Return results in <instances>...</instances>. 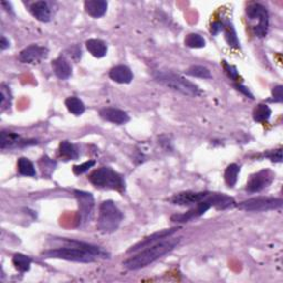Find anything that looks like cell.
<instances>
[{
	"label": "cell",
	"instance_id": "12",
	"mask_svg": "<svg viewBox=\"0 0 283 283\" xmlns=\"http://www.w3.org/2000/svg\"><path fill=\"white\" fill-rule=\"evenodd\" d=\"M209 193H195V192H184L179 193L170 198L172 205L177 206H196L197 203L201 202L207 198Z\"/></svg>",
	"mask_w": 283,
	"mask_h": 283
},
{
	"label": "cell",
	"instance_id": "11",
	"mask_svg": "<svg viewBox=\"0 0 283 283\" xmlns=\"http://www.w3.org/2000/svg\"><path fill=\"white\" fill-rule=\"evenodd\" d=\"M48 49L46 47L38 46V44H32L25 48L19 53V60L22 63H38L48 57Z\"/></svg>",
	"mask_w": 283,
	"mask_h": 283
},
{
	"label": "cell",
	"instance_id": "34",
	"mask_svg": "<svg viewBox=\"0 0 283 283\" xmlns=\"http://www.w3.org/2000/svg\"><path fill=\"white\" fill-rule=\"evenodd\" d=\"M221 30H224V24L221 21H215L212 22L211 25V28H210V32L216 35L218 34Z\"/></svg>",
	"mask_w": 283,
	"mask_h": 283
},
{
	"label": "cell",
	"instance_id": "31",
	"mask_svg": "<svg viewBox=\"0 0 283 283\" xmlns=\"http://www.w3.org/2000/svg\"><path fill=\"white\" fill-rule=\"evenodd\" d=\"M264 155H265V157L271 159L272 162H276V163L282 162V149L281 148L276 149V150H271V152L265 153Z\"/></svg>",
	"mask_w": 283,
	"mask_h": 283
},
{
	"label": "cell",
	"instance_id": "26",
	"mask_svg": "<svg viewBox=\"0 0 283 283\" xmlns=\"http://www.w3.org/2000/svg\"><path fill=\"white\" fill-rule=\"evenodd\" d=\"M12 263L20 272H26L29 271L31 267V259L25 255L16 254L12 258Z\"/></svg>",
	"mask_w": 283,
	"mask_h": 283
},
{
	"label": "cell",
	"instance_id": "8",
	"mask_svg": "<svg viewBox=\"0 0 283 283\" xmlns=\"http://www.w3.org/2000/svg\"><path fill=\"white\" fill-rule=\"evenodd\" d=\"M75 198L78 200L79 205V226H84L90 223L93 216V210H94V198L92 194L83 192V190H75Z\"/></svg>",
	"mask_w": 283,
	"mask_h": 283
},
{
	"label": "cell",
	"instance_id": "10",
	"mask_svg": "<svg viewBox=\"0 0 283 283\" xmlns=\"http://www.w3.org/2000/svg\"><path fill=\"white\" fill-rule=\"evenodd\" d=\"M178 230L179 228H170V229H164L158 232H155L152 234V236L146 237L143 241H140L139 243H136V245L132 246L130 249L127 250V254H136V252L143 250L145 249V248H148L150 246L155 245V243L164 240V239L171 237L172 234L176 233Z\"/></svg>",
	"mask_w": 283,
	"mask_h": 283
},
{
	"label": "cell",
	"instance_id": "23",
	"mask_svg": "<svg viewBox=\"0 0 283 283\" xmlns=\"http://www.w3.org/2000/svg\"><path fill=\"white\" fill-rule=\"evenodd\" d=\"M65 106L74 115H81L85 111V106H84L83 102L75 96H70L65 100Z\"/></svg>",
	"mask_w": 283,
	"mask_h": 283
},
{
	"label": "cell",
	"instance_id": "1",
	"mask_svg": "<svg viewBox=\"0 0 283 283\" xmlns=\"http://www.w3.org/2000/svg\"><path fill=\"white\" fill-rule=\"evenodd\" d=\"M180 240L181 238L168 237L162 241L155 243L153 246L145 248V249L136 252V255L131 256L130 259L124 261V268L132 270V271L146 268L150 263L155 262L159 258H162L163 255L168 254V252L174 250L179 245Z\"/></svg>",
	"mask_w": 283,
	"mask_h": 283
},
{
	"label": "cell",
	"instance_id": "3",
	"mask_svg": "<svg viewBox=\"0 0 283 283\" xmlns=\"http://www.w3.org/2000/svg\"><path fill=\"white\" fill-rule=\"evenodd\" d=\"M154 78L156 81L166 86L170 90L179 92L181 94L187 96H198L201 94L200 88L196 84L188 81L179 74H176L170 71H161L154 74Z\"/></svg>",
	"mask_w": 283,
	"mask_h": 283
},
{
	"label": "cell",
	"instance_id": "22",
	"mask_svg": "<svg viewBox=\"0 0 283 283\" xmlns=\"http://www.w3.org/2000/svg\"><path fill=\"white\" fill-rule=\"evenodd\" d=\"M18 171H19V174L22 176L29 177H34L35 174H37L32 162L26 157H20L18 159Z\"/></svg>",
	"mask_w": 283,
	"mask_h": 283
},
{
	"label": "cell",
	"instance_id": "15",
	"mask_svg": "<svg viewBox=\"0 0 283 283\" xmlns=\"http://www.w3.org/2000/svg\"><path fill=\"white\" fill-rule=\"evenodd\" d=\"M110 78L113 80L114 82L121 83V84H127L131 83L133 80V73L131 69L126 65H116L110 71Z\"/></svg>",
	"mask_w": 283,
	"mask_h": 283
},
{
	"label": "cell",
	"instance_id": "30",
	"mask_svg": "<svg viewBox=\"0 0 283 283\" xmlns=\"http://www.w3.org/2000/svg\"><path fill=\"white\" fill-rule=\"evenodd\" d=\"M95 165V161H87L84 162L81 165H75L73 166V172L75 175H82L84 172H86L90 168Z\"/></svg>",
	"mask_w": 283,
	"mask_h": 283
},
{
	"label": "cell",
	"instance_id": "9",
	"mask_svg": "<svg viewBox=\"0 0 283 283\" xmlns=\"http://www.w3.org/2000/svg\"><path fill=\"white\" fill-rule=\"evenodd\" d=\"M273 179L274 174L271 170H260L250 176V178L247 183V190L250 193H259L271 185Z\"/></svg>",
	"mask_w": 283,
	"mask_h": 283
},
{
	"label": "cell",
	"instance_id": "13",
	"mask_svg": "<svg viewBox=\"0 0 283 283\" xmlns=\"http://www.w3.org/2000/svg\"><path fill=\"white\" fill-rule=\"evenodd\" d=\"M100 116L105 119V121L111 122L113 124H117V125H123V124L127 123L130 121V116L126 112L115 109V108H104L100 111Z\"/></svg>",
	"mask_w": 283,
	"mask_h": 283
},
{
	"label": "cell",
	"instance_id": "2",
	"mask_svg": "<svg viewBox=\"0 0 283 283\" xmlns=\"http://www.w3.org/2000/svg\"><path fill=\"white\" fill-rule=\"evenodd\" d=\"M64 241L68 243V246L66 247L49 249L47 251H44L42 255L44 258L63 259L82 263H90L93 262V261H95L96 256L80 247L79 241L77 240H64Z\"/></svg>",
	"mask_w": 283,
	"mask_h": 283
},
{
	"label": "cell",
	"instance_id": "24",
	"mask_svg": "<svg viewBox=\"0 0 283 283\" xmlns=\"http://www.w3.org/2000/svg\"><path fill=\"white\" fill-rule=\"evenodd\" d=\"M254 119L258 123H264L271 117V109L265 104H259L254 110Z\"/></svg>",
	"mask_w": 283,
	"mask_h": 283
},
{
	"label": "cell",
	"instance_id": "28",
	"mask_svg": "<svg viewBox=\"0 0 283 283\" xmlns=\"http://www.w3.org/2000/svg\"><path fill=\"white\" fill-rule=\"evenodd\" d=\"M185 44L189 48L199 49L206 46V41L201 35H199L197 33H189L188 35H186Z\"/></svg>",
	"mask_w": 283,
	"mask_h": 283
},
{
	"label": "cell",
	"instance_id": "36",
	"mask_svg": "<svg viewBox=\"0 0 283 283\" xmlns=\"http://www.w3.org/2000/svg\"><path fill=\"white\" fill-rule=\"evenodd\" d=\"M236 87H237V90L241 91L242 93H245V94L248 95V96H250V99H254V97H252V94H250L249 90H248V88H246L245 86H242V85H240V84H239V85H236Z\"/></svg>",
	"mask_w": 283,
	"mask_h": 283
},
{
	"label": "cell",
	"instance_id": "27",
	"mask_svg": "<svg viewBox=\"0 0 283 283\" xmlns=\"http://www.w3.org/2000/svg\"><path fill=\"white\" fill-rule=\"evenodd\" d=\"M186 74L190 75V77L194 78H201V79H210L211 73L210 71L208 70L206 66L202 65H193L186 71Z\"/></svg>",
	"mask_w": 283,
	"mask_h": 283
},
{
	"label": "cell",
	"instance_id": "33",
	"mask_svg": "<svg viewBox=\"0 0 283 283\" xmlns=\"http://www.w3.org/2000/svg\"><path fill=\"white\" fill-rule=\"evenodd\" d=\"M283 87L282 85H277L272 88V97L274 102L281 103L283 101Z\"/></svg>",
	"mask_w": 283,
	"mask_h": 283
},
{
	"label": "cell",
	"instance_id": "17",
	"mask_svg": "<svg viewBox=\"0 0 283 283\" xmlns=\"http://www.w3.org/2000/svg\"><path fill=\"white\" fill-rule=\"evenodd\" d=\"M30 11L35 19L41 22H48L51 19L50 8L46 1H37L32 3V6L30 7Z\"/></svg>",
	"mask_w": 283,
	"mask_h": 283
},
{
	"label": "cell",
	"instance_id": "32",
	"mask_svg": "<svg viewBox=\"0 0 283 283\" xmlns=\"http://www.w3.org/2000/svg\"><path fill=\"white\" fill-rule=\"evenodd\" d=\"M224 68L226 70V72H227V74L229 75V78L234 80V81H237L238 77H239L237 69L234 68V66H232V65H229L226 61H224Z\"/></svg>",
	"mask_w": 283,
	"mask_h": 283
},
{
	"label": "cell",
	"instance_id": "19",
	"mask_svg": "<svg viewBox=\"0 0 283 283\" xmlns=\"http://www.w3.org/2000/svg\"><path fill=\"white\" fill-rule=\"evenodd\" d=\"M22 143L20 136L12 132H1V137H0V147L2 149L7 147H12L15 145H19Z\"/></svg>",
	"mask_w": 283,
	"mask_h": 283
},
{
	"label": "cell",
	"instance_id": "25",
	"mask_svg": "<svg viewBox=\"0 0 283 283\" xmlns=\"http://www.w3.org/2000/svg\"><path fill=\"white\" fill-rule=\"evenodd\" d=\"M240 172V167L237 164H230V165L226 168L225 171V180L229 187H233L238 180V175Z\"/></svg>",
	"mask_w": 283,
	"mask_h": 283
},
{
	"label": "cell",
	"instance_id": "5",
	"mask_svg": "<svg viewBox=\"0 0 283 283\" xmlns=\"http://www.w3.org/2000/svg\"><path fill=\"white\" fill-rule=\"evenodd\" d=\"M88 180L97 188L114 189L123 192L125 189V181L123 177L110 167H101L88 176Z\"/></svg>",
	"mask_w": 283,
	"mask_h": 283
},
{
	"label": "cell",
	"instance_id": "18",
	"mask_svg": "<svg viewBox=\"0 0 283 283\" xmlns=\"http://www.w3.org/2000/svg\"><path fill=\"white\" fill-rule=\"evenodd\" d=\"M86 49L93 57H103L108 52V46L100 39H90L86 41Z\"/></svg>",
	"mask_w": 283,
	"mask_h": 283
},
{
	"label": "cell",
	"instance_id": "6",
	"mask_svg": "<svg viewBox=\"0 0 283 283\" xmlns=\"http://www.w3.org/2000/svg\"><path fill=\"white\" fill-rule=\"evenodd\" d=\"M247 17L252 24V31L255 37L263 38L268 33L269 13L265 7L260 3H252L247 8Z\"/></svg>",
	"mask_w": 283,
	"mask_h": 283
},
{
	"label": "cell",
	"instance_id": "21",
	"mask_svg": "<svg viewBox=\"0 0 283 283\" xmlns=\"http://www.w3.org/2000/svg\"><path fill=\"white\" fill-rule=\"evenodd\" d=\"M223 24H224V31H225L226 41L228 42V44H229L230 47H233V48H239V47H240V43H239L236 30H234L233 26L231 25V22L224 21Z\"/></svg>",
	"mask_w": 283,
	"mask_h": 283
},
{
	"label": "cell",
	"instance_id": "4",
	"mask_svg": "<svg viewBox=\"0 0 283 283\" xmlns=\"http://www.w3.org/2000/svg\"><path fill=\"white\" fill-rule=\"evenodd\" d=\"M123 220L122 211L112 200H105L100 205L97 230L104 234L116 231Z\"/></svg>",
	"mask_w": 283,
	"mask_h": 283
},
{
	"label": "cell",
	"instance_id": "29",
	"mask_svg": "<svg viewBox=\"0 0 283 283\" xmlns=\"http://www.w3.org/2000/svg\"><path fill=\"white\" fill-rule=\"evenodd\" d=\"M11 103V95H10V91L8 90V87L4 85L1 86V92H0V105H1L2 111L8 108L9 105Z\"/></svg>",
	"mask_w": 283,
	"mask_h": 283
},
{
	"label": "cell",
	"instance_id": "16",
	"mask_svg": "<svg viewBox=\"0 0 283 283\" xmlns=\"http://www.w3.org/2000/svg\"><path fill=\"white\" fill-rule=\"evenodd\" d=\"M84 9L93 18H100L108 10V2L104 0H87L84 2Z\"/></svg>",
	"mask_w": 283,
	"mask_h": 283
},
{
	"label": "cell",
	"instance_id": "14",
	"mask_svg": "<svg viewBox=\"0 0 283 283\" xmlns=\"http://www.w3.org/2000/svg\"><path fill=\"white\" fill-rule=\"evenodd\" d=\"M52 69L57 77L61 80L69 79L72 74V66L65 59L64 56L57 57V59L52 61Z\"/></svg>",
	"mask_w": 283,
	"mask_h": 283
},
{
	"label": "cell",
	"instance_id": "20",
	"mask_svg": "<svg viewBox=\"0 0 283 283\" xmlns=\"http://www.w3.org/2000/svg\"><path fill=\"white\" fill-rule=\"evenodd\" d=\"M59 153H60V156L62 158H64L65 161L77 159L79 156L78 150L77 148H75V146L73 144H71L68 141L61 142L60 147H59Z\"/></svg>",
	"mask_w": 283,
	"mask_h": 283
},
{
	"label": "cell",
	"instance_id": "7",
	"mask_svg": "<svg viewBox=\"0 0 283 283\" xmlns=\"http://www.w3.org/2000/svg\"><path fill=\"white\" fill-rule=\"evenodd\" d=\"M282 199L272 197H258L251 198L240 202L238 208L245 211H267L278 209L282 206Z\"/></svg>",
	"mask_w": 283,
	"mask_h": 283
},
{
	"label": "cell",
	"instance_id": "35",
	"mask_svg": "<svg viewBox=\"0 0 283 283\" xmlns=\"http://www.w3.org/2000/svg\"><path fill=\"white\" fill-rule=\"evenodd\" d=\"M10 47V42H9V40L6 37H1V40H0V48H1V50H6Z\"/></svg>",
	"mask_w": 283,
	"mask_h": 283
}]
</instances>
